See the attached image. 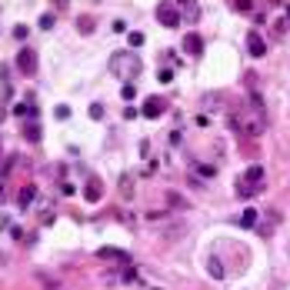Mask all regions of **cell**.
Listing matches in <instances>:
<instances>
[{"instance_id": "obj_9", "label": "cell", "mask_w": 290, "mask_h": 290, "mask_svg": "<svg viewBox=\"0 0 290 290\" xmlns=\"http://www.w3.org/2000/svg\"><path fill=\"white\" fill-rule=\"evenodd\" d=\"M277 224H280V213H277V210H267V220H257V233H260V237H270Z\"/></svg>"}, {"instance_id": "obj_32", "label": "cell", "mask_w": 290, "mask_h": 290, "mask_svg": "<svg viewBox=\"0 0 290 290\" xmlns=\"http://www.w3.org/2000/svg\"><path fill=\"white\" fill-rule=\"evenodd\" d=\"M3 117H7V107H0V120H3Z\"/></svg>"}, {"instance_id": "obj_28", "label": "cell", "mask_w": 290, "mask_h": 290, "mask_svg": "<svg viewBox=\"0 0 290 290\" xmlns=\"http://www.w3.org/2000/svg\"><path fill=\"white\" fill-rule=\"evenodd\" d=\"M140 43H144V34H137V30H134V34H130V47H140Z\"/></svg>"}, {"instance_id": "obj_2", "label": "cell", "mask_w": 290, "mask_h": 290, "mask_svg": "<svg viewBox=\"0 0 290 290\" xmlns=\"http://www.w3.org/2000/svg\"><path fill=\"white\" fill-rule=\"evenodd\" d=\"M17 70L23 77H34L37 74V50L34 47H20L17 50Z\"/></svg>"}, {"instance_id": "obj_27", "label": "cell", "mask_w": 290, "mask_h": 290, "mask_svg": "<svg viewBox=\"0 0 290 290\" xmlns=\"http://www.w3.org/2000/svg\"><path fill=\"white\" fill-rule=\"evenodd\" d=\"M40 284H43L47 290H60V284H57V280H50V277H40Z\"/></svg>"}, {"instance_id": "obj_10", "label": "cell", "mask_w": 290, "mask_h": 290, "mask_svg": "<svg viewBox=\"0 0 290 290\" xmlns=\"http://www.w3.org/2000/svg\"><path fill=\"white\" fill-rule=\"evenodd\" d=\"M83 197H87L90 204H97V200L104 197V187H100V180H87V187H83Z\"/></svg>"}, {"instance_id": "obj_21", "label": "cell", "mask_w": 290, "mask_h": 290, "mask_svg": "<svg viewBox=\"0 0 290 290\" xmlns=\"http://www.w3.org/2000/svg\"><path fill=\"white\" fill-rule=\"evenodd\" d=\"M120 94H124V100H134V97H137V87H134V80H127V83L120 87Z\"/></svg>"}, {"instance_id": "obj_16", "label": "cell", "mask_w": 290, "mask_h": 290, "mask_svg": "<svg viewBox=\"0 0 290 290\" xmlns=\"http://www.w3.org/2000/svg\"><path fill=\"white\" fill-rule=\"evenodd\" d=\"M23 137H27L30 144H37V140H40V124H37V120H27V124H23Z\"/></svg>"}, {"instance_id": "obj_25", "label": "cell", "mask_w": 290, "mask_h": 290, "mask_svg": "<svg viewBox=\"0 0 290 290\" xmlns=\"http://www.w3.org/2000/svg\"><path fill=\"white\" fill-rule=\"evenodd\" d=\"M287 23H290V17L277 20V27H273V34H277V37H284V30H287Z\"/></svg>"}, {"instance_id": "obj_5", "label": "cell", "mask_w": 290, "mask_h": 290, "mask_svg": "<svg viewBox=\"0 0 290 290\" xmlns=\"http://www.w3.org/2000/svg\"><path fill=\"white\" fill-rule=\"evenodd\" d=\"M140 114L147 117V120H157V117L167 114V100L164 97H147V104L140 107Z\"/></svg>"}, {"instance_id": "obj_20", "label": "cell", "mask_w": 290, "mask_h": 290, "mask_svg": "<svg viewBox=\"0 0 290 290\" xmlns=\"http://www.w3.org/2000/svg\"><path fill=\"white\" fill-rule=\"evenodd\" d=\"M257 220H260V213L253 210V207H250V210H244V217H240V224H244V227H257Z\"/></svg>"}, {"instance_id": "obj_11", "label": "cell", "mask_w": 290, "mask_h": 290, "mask_svg": "<svg viewBox=\"0 0 290 290\" xmlns=\"http://www.w3.org/2000/svg\"><path fill=\"white\" fill-rule=\"evenodd\" d=\"M244 184H264V167H260V164H250L247 174H244Z\"/></svg>"}, {"instance_id": "obj_14", "label": "cell", "mask_w": 290, "mask_h": 290, "mask_svg": "<svg viewBox=\"0 0 290 290\" xmlns=\"http://www.w3.org/2000/svg\"><path fill=\"white\" fill-rule=\"evenodd\" d=\"M190 167L197 170V177H200V180H210V177L217 174V167H213V164H197V160H190Z\"/></svg>"}, {"instance_id": "obj_23", "label": "cell", "mask_w": 290, "mask_h": 290, "mask_svg": "<svg viewBox=\"0 0 290 290\" xmlns=\"http://www.w3.org/2000/svg\"><path fill=\"white\" fill-rule=\"evenodd\" d=\"M250 0H233V10H237V14H250Z\"/></svg>"}, {"instance_id": "obj_7", "label": "cell", "mask_w": 290, "mask_h": 290, "mask_svg": "<svg viewBox=\"0 0 290 290\" xmlns=\"http://www.w3.org/2000/svg\"><path fill=\"white\" fill-rule=\"evenodd\" d=\"M184 50H187L190 57H200V54H204V37H200V34H184Z\"/></svg>"}, {"instance_id": "obj_31", "label": "cell", "mask_w": 290, "mask_h": 290, "mask_svg": "<svg viewBox=\"0 0 290 290\" xmlns=\"http://www.w3.org/2000/svg\"><path fill=\"white\" fill-rule=\"evenodd\" d=\"M267 3H270V7H280V3H284V0H267Z\"/></svg>"}, {"instance_id": "obj_6", "label": "cell", "mask_w": 290, "mask_h": 290, "mask_svg": "<svg viewBox=\"0 0 290 290\" xmlns=\"http://www.w3.org/2000/svg\"><path fill=\"white\" fill-rule=\"evenodd\" d=\"M247 54H250V57H264V54H267V43L260 37V30H250V34H247Z\"/></svg>"}, {"instance_id": "obj_4", "label": "cell", "mask_w": 290, "mask_h": 290, "mask_svg": "<svg viewBox=\"0 0 290 290\" xmlns=\"http://www.w3.org/2000/svg\"><path fill=\"white\" fill-rule=\"evenodd\" d=\"M244 87H247V94H250V107L257 114H264V94H260V83H257V74H244Z\"/></svg>"}, {"instance_id": "obj_1", "label": "cell", "mask_w": 290, "mask_h": 290, "mask_svg": "<svg viewBox=\"0 0 290 290\" xmlns=\"http://www.w3.org/2000/svg\"><path fill=\"white\" fill-rule=\"evenodd\" d=\"M107 67H110L114 77H137L140 74V57H137L134 50H117Z\"/></svg>"}, {"instance_id": "obj_19", "label": "cell", "mask_w": 290, "mask_h": 290, "mask_svg": "<svg viewBox=\"0 0 290 290\" xmlns=\"http://www.w3.org/2000/svg\"><path fill=\"white\" fill-rule=\"evenodd\" d=\"M77 30L83 37H90L94 34V17H77Z\"/></svg>"}, {"instance_id": "obj_22", "label": "cell", "mask_w": 290, "mask_h": 290, "mask_svg": "<svg viewBox=\"0 0 290 290\" xmlns=\"http://www.w3.org/2000/svg\"><path fill=\"white\" fill-rule=\"evenodd\" d=\"M87 114H90V120H104V104H90Z\"/></svg>"}, {"instance_id": "obj_13", "label": "cell", "mask_w": 290, "mask_h": 290, "mask_svg": "<svg viewBox=\"0 0 290 290\" xmlns=\"http://www.w3.org/2000/svg\"><path fill=\"white\" fill-rule=\"evenodd\" d=\"M14 114H17L20 120H23V117H27V120H37V107L27 100V104H17V107H14Z\"/></svg>"}, {"instance_id": "obj_26", "label": "cell", "mask_w": 290, "mask_h": 290, "mask_svg": "<svg viewBox=\"0 0 290 290\" xmlns=\"http://www.w3.org/2000/svg\"><path fill=\"white\" fill-rule=\"evenodd\" d=\"M157 80H160V83H170V80H174V70H160Z\"/></svg>"}, {"instance_id": "obj_24", "label": "cell", "mask_w": 290, "mask_h": 290, "mask_svg": "<svg viewBox=\"0 0 290 290\" xmlns=\"http://www.w3.org/2000/svg\"><path fill=\"white\" fill-rule=\"evenodd\" d=\"M54 23H57V17H54V14H43V17H40V27H43V30H50Z\"/></svg>"}, {"instance_id": "obj_29", "label": "cell", "mask_w": 290, "mask_h": 290, "mask_svg": "<svg viewBox=\"0 0 290 290\" xmlns=\"http://www.w3.org/2000/svg\"><path fill=\"white\" fill-rule=\"evenodd\" d=\"M54 7H57V10H67V0H54Z\"/></svg>"}, {"instance_id": "obj_8", "label": "cell", "mask_w": 290, "mask_h": 290, "mask_svg": "<svg viewBox=\"0 0 290 290\" xmlns=\"http://www.w3.org/2000/svg\"><path fill=\"white\" fill-rule=\"evenodd\" d=\"M97 257H100V260H120V264H130V253L120 250V247H100Z\"/></svg>"}, {"instance_id": "obj_12", "label": "cell", "mask_w": 290, "mask_h": 290, "mask_svg": "<svg viewBox=\"0 0 290 290\" xmlns=\"http://www.w3.org/2000/svg\"><path fill=\"white\" fill-rule=\"evenodd\" d=\"M34 197H37V187H34V184H27V187H23V190L17 193V204H20V210H23V207H30V200H34Z\"/></svg>"}, {"instance_id": "obj_3", "label": "cell", "mask_w": 290, "mask_h": 290, "mask_svg": "<svg viewBox=\"0 0 290 290\" xmlns=\"http://www.w3.org/2000/svg\"><path fill=\"white\" fill-rule=\"evenodd\" d=\"M157 20L174 30V27H180V10H177L170 0H160V3H157Z\"/></svg>"}, {"instance_id": "obj_18", "label": "cell", "mask_w": 290, "mask_h": 290, "mask_svg": "<svg viewBox=\"0 0 290 290\" xmlns=\"http://www.w3.org/2000/svg\"><path fill=\"white\" fill-rule=\"evenodd\" d=\"M207 273H210L213 280H224V267H220L217 257H207Z\"/></svg>"}, {"instance_id": "obj_17", "label": "cell", "mask_w": 290, "mask_h": 290, "mask_svg": "<svg viewBox=\"0 0 290 290\" xmlns=\"http://www.w3.org/2000/svg\"><path fill=\"white\" fill-rule=\"evenodd\" d=\"M197 17H200V7H197V3H187V7H180V20H187V23H193Z\"/></svg>"}, {"instance_id": "obj_30", "label": "cell", "mask_w": 290, "mask_h": 290, "mask_svg": "<svg viewBox=\"0 0 290 290\" xmlns=\"http://www.w3.org/2000/svg\"><path fill=\"white\" fill-rule=\"evenodd\" d=\"M187 3H197V0H174V7H187Z\"/></svg>"}, {"instance_id": "obj_15", "label": "cell", "mask_w": 290, "mask_h": 290, "mask_svg": "<svg viewBox=\"0 0 290 290\" xmlns=\"http://www.w3.org/2000/svg\"><path fill=\"white\" fill-rule=\"evenodd\" d=\"M167 204H170L174 210H190V204H187V197H180L177 190H170V193H167Z\"/></svg>"}]
</instances>
